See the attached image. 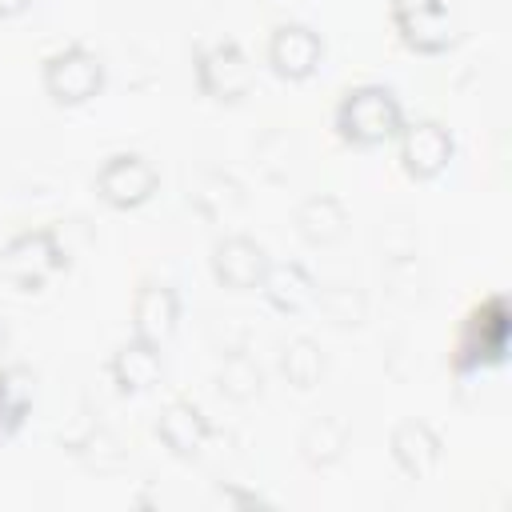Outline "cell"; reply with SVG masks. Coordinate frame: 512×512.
Wrapping results in <instances>:
<instances>
[{
  "instance_id": "6da1fadb",
  "label": "cell",
  "mask_w": 512,
  "mask_h": 512,
  "mask_svg": "<svg viewBox=\"0 0 512 512\" xmlns=\"http://www.w3.org/2000/svg\"><path fill=\"white\" fill-rule=\"evenodd\" d=\"M336 132L348 144H364V148L400 132V104H396L392 88H384V84L348 88L336 104Z\"/></svg>"
},
{
  "instance_id": "7a4b0ae2",
  "label": "cell",
  "mask_w": 512,
  "mask_h": 512,
  "mask_svg": "<svg viewBox=\"0 0 512 512\" xmlns=\"http://www.w3.org/2000/svg\"><path fill=\"white\" fill-rule=\"evenodd\" d=\"M100 84H104V68L80 44H72V48H64V52L44 60V88H48V96L56 104H84V100H92L100 92Z\"/></svg>"
},
{
  "instance_id": "3957f363",
  "label": "cell",
  "mask_w": 512,
  "mask_h": 512,
  "mask_svg": "<svg viewBox=\"0 0 512 512\" xmlns=\"http://www.w3.org/2000/svg\"><path fill=\"white\" fill-rule=\"evenodd\" d=\"M156 168L136 156V152H120V156H108L104 168L96 172V192L112 204V208H136L144 204L152 192H156Z\"/></svg>"
},
{
  "instance_id": "277c9868",
  "label": "cell",
  "mask_w": 512,
  "mask_h": 512,
  "mask_svg": "<svg viewBox=\"0 0 512 512\" xmlns=\"http://www.w3.org/2000/svg\"><path fill=\"white\" fill-rule=\"evenodd\" d=\"M196 80L212 100H240L252 88V68L232 40H220L196 56Z\"/></svg>"
},
{
  "instance_id": "5b68a950",
  "label": "cell",
  "mask_w": 512,
  "mask_h": 512,
  "mask_svg": "<svg viewBox=\"0 0 512 512\" xmlns=\"http://www.w3.org/2000/svg\"><path fill=\"white\" fill-rule=\"evenodd\" d=\"M392 20L400 40L416 52H444L452 40V20L440 0H392Z\"/></svg>"
},
{
  "instance_id": "8992f818",
  "label": "cell",
  "mask_w": 512,
  "mask_h": 512,
  "mask_svg": "<svg viewBox=\"0 0 512 512\" xmlns=\"http://www.w3.org/2000/svg\"><path fill=\"white\" fill-rule=\"evenodd\" d=\"M64 264V252L56 244V236L48 228H36V232H20L8 252H4V268L8 276L20 284V288H36L48 272H56Z\"/></svg>"
},
{
  "instance_id": "52a82bcc",
  "label": "cell",
  "mask_w": 512,
  "mask_h": 512,
  "mask_svg": "<svg viewBox=\"0 0 512 512\" xmlns=\"http://www.w3.org/2000/svg\"><path fill=\"white\" fill-rule=\"evenodd\" d=\"M320 56H324V44L308 24H280L268 40V64L276 76H288V80L312 76Z\"/></svg>"
},
{
  "instance_id": "ba28073f",
  "label": "cell",
  "mask_w": 512,
  "mask_h": 512,
  "mask_svg": "<svg viewBox=\"0 0 512 512\" xmlns=\"http://www.w3.org/2000/svg\"><path fill=\"white\" fill-rule=\"evenodd\" d=\"M212 272L224 288H256L268 272V256L248 236H224L212 248Z\"/></svg>"
},
{
  "instance_id": "9c48e42d",
  "label": "cell",
  "mask_w": 512,
  "mask_h": 512,
  "mask_svg": "<svg viewBox=\"0 0 512 512\" xmlns=\"http://www.w3.org/2000/svg\"><path fill=\"white\" fill-rule=\"evenodd\" d=\"M452 156V136L436 124V120H420V124H408L400 132V160L412 176H436Z\"/></svg>"
},
{
  "instance_id": "30bf717a",
  "label": "cell",
  "mask_w": 512,
  "mask_h": 512,
  "mask_svg": "<svg viewBox=\"0 0 512 512\" xmlns=\"http://www.w3.org/2000/svg\"><path fill=\"white\" fill-rule=\"evenodd\" d=\"M176 316H180V304H176V292L168 284H144L136 292V308H132L136 336L160 344L176 328Z\"/></svg>"
},
{
  "instance_id": "8fae6325",
  "label": "cell",
  "mask_w": 512,
  "mask_h": 512,
  "mask_svg": "<svg viewBox=\"0 0 512 512\" xmlns=\"http://www.w3.org/2000/svg\"><path fill=\"white\" fill-rule=\"evenodd\" d=\"M160 440L176 452V456H196L208 440V420L200 416L196 404L188 400H172L164 412H160V424H156Z\"/></svg>"
},
{
  "instance_id": "7c38bea8",
  "label": "cell",
  "mask_w": 512,
  "mask_h": 512,
  "mask_svg": "<svg viewBox=\"0 0 512 512\" xmlns=\"http://www.w3.org/2000/svg\"><path fill=\"white\" fill-rule=\"evenodd\" d=\"M112 376H116V384H120L124 392H144V388H152V384L160 380V352H156V344L144 340V336L128 340V344L112 356Z\"/></svg>"
},
{
  "instance_id": "4fadbf2b",
  "label": "cell",
  "mask_w": 512,
  "mask_h": 512,
  "mask_svg": "<svg viewBox=\"0 0 512 512\" xmlns=\"http://www.w3.org/2000/svg\"><path fill=\"white\" fill-rule=\"evenodd\" d=\"M296 228L308 244H332L348 228V212L336 196H308L296 212Z\"/></svg>"
},
{
  "instance_id": "5bb4252c",
  "label": "cell",
  "mask_w": 512,
  "mask_h": 512,
  "mask_svg": "<svg viewBox=\"0 0 512 512\" xmlns=\"http://www.w3.org/2000/svg\"><path fill=\"white\" fill-rule=\"evenodd\" d=\"M260 284H264L268 304L280 308V312H300L316 296V284L300 264H272Z\"/></svg>"
},
{
  "instance_id": "9a60e30c",
  "label": "cell",
  "mask_w": 512,
  "mask_h": 512,
  "mask_svg": "<svg viewBox=\"0 0 512 512\" xmlns=\"http://www.w3.org/2000/svg\"><path fill=\"white\" fill-rule=\"evenodd\" d=\"M436 436L420 424V420H404L396 432H392V456L396 464L408 472V476H428L432 464H436Z\"/></svg>"
},
{
  "instance_id": "2e32d148",
  "label": "cell",
  "mask_w": 512,
  "mask_h": 512,
  "mask_svg": "<svg viewBox=\"0 0 512 512\" xmlns=\"http://www.w3.org/2000/svg\"><path fill=\"white\" fill-rule=\"evenodd\" d=\"M344 444H348V424L340 416L312 420L304 428V436H300V452H304L308 464H332V460H340Z\"/></svg>"
},
{
  "instance_id": "e0dca14e",
  "label": "cell",
  "mask_w": 512,
  "mask_h": 512,
  "mask_svg": "<svg viewBox=\"0 0 512 512\" xmlns=\"http://www.w3.org/2000/svg\"><path fill=\"white\" fill-rule=\"evenodd\" d=\"M32 400V376L24 368H0V444L16 432Z\"/></svg>"
},
{
  "instance_id": "ac0fdd59",
  "label": "cell",
  "mask_w": 512,
  "mask_h": 512,
  "mask_svg": "<svg viewBox=\"0 0 512 512\" xmlns=\"http://www.w3.org/2000/svg\"><path fill=\"white\" fill-rule=\"evenodd\" d=\"M280 368H284L288 384H296V388H312V384L320 380V372H324V356H320V348H316L308 336H296V340L284 344Z\"/></svg>"
},
{
  "instance_id": "d6986e66",
  "label": "cell",
  "mask_w": 512,
  "mask_h": 512,
  "mask_svg": "<svg viewBox=\"0 0 512 512\" xmlns=\"http://www.w3.org/2000/svg\"><path fill=\"white\" fill-rule=\"evenodd\" d=\"M216 384H220V392L232 396V400H252V396L260 392V368H256L252 356L232 352V356H224V364H220V372H216Z\"/></svg>"
},
{
  "instance_id": "ffe728a7",
  "label": "cell",
  "mask_w": 512,
  "mask_h": 512,
  "mask_svg": "<svg viewBox=\"0 0 512 512\" xmlns=\"http://www.w3.org/2000/svg\"><path fill=\"white\" fill-rule=\"evenodd\" d=\"M192 200H196V208H200L208 220H220L224 212H232V208L240 204V188H236V180H228L224 172H208V176L200 180V188L192 192Z\"/></svg>"
},
{
  "instance_id": "44dd1931",
  "label": "cell",
  "mask_w": 512,
  "mask_h": 512,
  "mask_svg": "<svg viewBox=\"0 0 512 512\" xmlns=\"http://www.w3.org/2000/svg\"><path fill=\"white\" fill-rule=\"evenodd\" d=\"M324 308H328V316H332L336 324H360L364 300H360V292H352V288H328V292H324Z\"/></svg>"
},
{
  "instance_id": "7402d4cb",
  "label": "cell",
  "mask_w": 512,
  "mask_h": 512,
  "mask_svg": "<svg viewBox=\"0 0 512 512\" xmlns=\"http://www.w3.org/2000/svg\"><path fill=\"white\" fill-rule=\"evenodd\" d=\"M32 0H0V16H16V12H24Z\"/></svg>"
},
{
  "instance_id": "603a6c76",
  "label": "cell",
  "mask_w": 512,
  "mask_h": 512,
  "mask_svg": "<svg viewBox=\"0 0 512 512\" xmlns=\"http://www.w3.org/2000/svg\"><path fill=\"white\" fill-rule=\"evenodd\" d=\"M4 340H8V324H4V316H0V348H4Z\"/></svg>"
}]
</instances>
